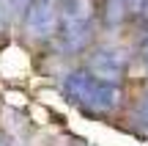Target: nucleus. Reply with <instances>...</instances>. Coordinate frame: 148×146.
I'll list each match as a JSON object with an SVG mask.
<instances>
[{
	"mask_svg": "<svg viewBox=\"0 0 148 146\" xmlns=\"http://www.w3.org/2000/svg\"><path fill=\"white\" fill-rule=\"evenodd\" d=\"M66 99L90 113H110L121 105V88L115 83L99 80L90 72H69L63 77Z\"/></svg>",
	"mask_w": 148,
	"mask_h": 146,
	"instance_id": "obj_1",
	"label": "nucleus"
},
{
	"mask_svg": "<svg viewBox=\"0 0 148 146\" xmlns=\"http://www.w3.org/2000/svg\"><path fill=\"white\" fill-rule=\"evenodd\" d=\"M58 3V39L63 50H79L90 39L93 0H55Z\"/></svg>",
	"mask_w": 148,
	"mask_h": 146,
	"instance_id": "obj_2",
	"label": "nucleus"
},
{
	"mask_svg": "<svg viewBox=\"0 0 148 146\" xmlns=\"http://www.w3.org/2000/svg\"><path fill=\"white\" fill-rule=\"evenodd\" d=\"M126 64H129V58L121 47H99L88 58V72L96 75L99 80H107V83L118 86V80L126 75Z\"/></svg>",
	"mask_w": 148,
	"mask_h": 146,
	"instance_id": "obj_3",
	"label": "nucleus"
},
{
	"mask_svg": "<svg viewBox=\"0 0 148 146\" xmlns=\"http://www.w3.org/2000/svg\"><path fill=\"white\" fill-rule=\"evenodd\" d=\"M58 25V3L55 0H30L25 11V28L30 36L44 39Z\"/></svg>",
	"mask_w": 148,
	"mask_h": 146,
	"instance_id": "obj_4",
	"label": "nucleus"
},
{
	"mask_svg": "<svg viewBox=\"0 0 148 146\" xmlns=\"http://www.w3.org/2000/svg\"><path fill=\"white\" fill-rule=\"evenodd\" d=\"M145 8V0H104V22L118 25L123 19L140 17Z\"/></svg>",
	"mask_w": 148,
	"mask_h": 146,
	"instance_id": "obj_5",
	"label": "nucleus"
},
{
	"mask_svg": "<svg viewBox=\"0 0 148 146\" xmlns=\"http://www.w3.org/2000/svg\"><path fill=\"white\" fill-rule=\"evenodd\" d=\"M134 119H137V124L143 127V130H148V91H145L143 102L137 105V113H134Z\"/></svg>",
	"mask_w": 148,
	"mask_h": 146,
	"instance_id": "obj_6",
	"label": "nucleus"
},
{
	"mask_svg": "<svg viewBox=\"0 0 148 146\" xmlns=\"http://www.w3.org/2000/svg\"><path fill=\"white\" fill-rule=\"evenodd\" d=\"M143 14H145V22H148V0H145V8H143Z\"/></svg>",
	"mask_w": 148,
	"mask_h": 146,
	"instance_id": "obj_7",
	"label": "nucleus"
}]
</instances>
